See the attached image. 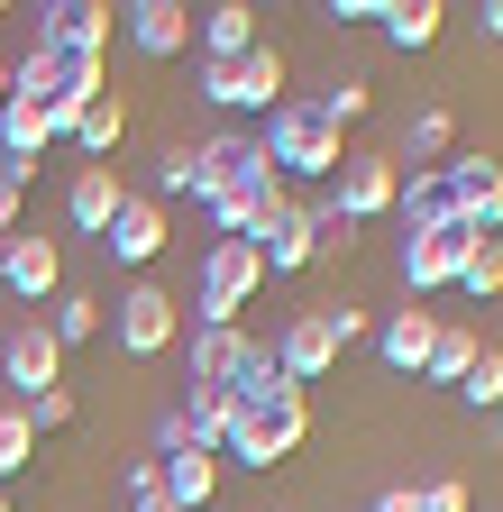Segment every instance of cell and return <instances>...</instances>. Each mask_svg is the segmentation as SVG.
I'll use <instances>...</instances> for the list:
<instances>
[{"mask_svg":"<svg viewBox=\"0 0 503 512\" xmlns=\"http://www.w3.org/2000/svg\"><path fill=\"white\" fill-rule=\"evenodd\" d=\"M257 147H266V165H275L284 183H330V174H339V156H348V138H339V128L311 110L302 92H284V110H266Z\"/></svg>","mask_w":503,"mask_h":512,"instance_id":"cell-1","label":"cell"},{"mask_svg":"<svg viewBox=\"0 0 503 512\" xmlns=\"http://www.w3.org/2000/svg\"><path fill=\"white\" fill-rule=\"evenodd\" d=\"M311 439V394H275V403H229V439H220V458L238 467H284L293 448Z\"/></svg>","mask_w":503,"mask_h":512,"instance_id":"cell-2","label":"cell"},{"mask_svg":"<svg viewBox=\"0 0 503 512\" xmlns=\"http://www.w3.org/2000/svg\"><path fill=\"white\" fill-rule=\"evenodd\" d=\"M266 293V256L247 238H211L202 247V293H193V330H238V311Z\"/></svg>","mask_w":503,"mask_h":512,"instance_id":"cell-3","label":"cell"},{"mask_svg":"<svg viewBox=\"0 0 503 512\" xmlns=\"http://www.w3.org/2000/svg\"><path fill=\"white\" fill-rule=\"evenodd\" d=\"M101 339H110L119 357H165V348L183 339V302H174L156 275H138L129 293H119V311L101 320Z\"/></svg>","mask_w":503,"mask_h":512,"instance_id":"cell-4","label":"cell"},{"mask_svg":"<svg viewBox=\"0 0 503 512\" xmlns=\"http://www.w3.org/2000/svg\"><path fill=\"white\" fill-rule=\"evenodd\" d=\"M394 192H403V165L385 156V147H348L339 156V174H330V202H339V220H394Z\"/></svg>","mask_w":503,"mask_h":512,"instance_id":"cell-5","label":"cell"},{"mask_svg":"<svg viewBox=\"0 0 503 512\" xmlns=\"http://www.w3.org/2000/svg\"><path fill=\"white\" fill-rule=\"evenodd\" d=\"M467 247H476V229H458V220L412 229V238H403V293H412V302H430V293H458Z\"/></svg>","mask_w":503,"mask_h":512,"instance_id":"cell-6","label":"cell"},{"mask_svg":"<svg viewBox=\"0 0 503 512\" xmlns=\"http://www.w3.org/2000/svg\"><path fill=\"white\" fill-rule=\"evenodd\" d=\"M0 384H10V403H37L65 384V348L46 339V320H19L10 339H0Z\"/></svg>","mask_w":503,"mask_h":512,"instance_id":"cell-7","label":"cell"},{"mask_svg":"<svg viewBox=\"0 0 503 512\" xmlns=\"http://www.w3.org/2000/svg\"><path fill=\"white\" fill-rule=\"evenodd\" d=\"M449 202H458V229L476 238H503V156H449Z\"/></svg>","mask_w":503,"mask_h":512,"instance_id":"cell-8","label":"cell"},{"mask_svg":"<svg viewBox=\"0 0 503 512\" xmlns=\"http://www.w3.org/2000/svg\"><path fill=\"white\" fill-rule=\"evenodd\" d=\"M266 348H275L284 384H302V394H311V384H330V375H339V339H330V320H321V311H293V320H284V330H275Z\"/></svg>","mask_w":503,"mask_h":512,"instance_id":"cell-9","label":"cell"},{"mask_svg":"<svg viewBox=\"0 0 503 512\" xmlns=\"http://www.w3.org/2000/svg\"><path fill=\"white\" fill-rule=\"evenodd\" d=\"M0 293H19V302H55L65 293V247L55 238H0Z\"/></svg>","mask_w":503,"mask_h":512,"instance_id":"cell-10","label":"cell"},{"mask_svg":"<svg viewBox=\"0 0 503 512\" xmlns=\"http://www.w3.org/2000/svg\"><path fill=\"white\" fill-rule=\"evenodd\" d=\"M110 256H119V266H129V275H147L156 266V256L174 247V229H165V202H147V192H129V202H119V220H110V238H101Z\"/></svg>","mask_w":503,"mask_h":512,"instance_id":"cell-11","label":"cell"},{"mask_svg":"<svg viewBox=\"0 0 503 512\" xmlns=\"http://www.w3.org/2000/svg\"><path fill=\"white\" fill-rule=\"evenodd\" d=\"M119 202H129L119 165H74V183H65V220H74V238H110Z\"/></svg>","mask_w":503,"mask_h":512,"instance_id":"cell-12","label":"cell"},{"mask_svg":"<svg viewBox=\"0 0 503 512\" xmlns=\"http://www.w3.org/2000/svg\"><path fill=\"white\" fill-rule=\"evenodd\" d=\"M430 339H439V311H385V320H375V357H385L394 375H421L430 366Z\"/></svg>","mask_w":503,"mask_h":512,"instance_id":"cell-13","label":"cell"},{"mask_svg":"<svg viewBox=\"0 0 503 512\" xmlns=\"http://www.w3.org/2000/svg\"><path fill=\"white\" fill-rule=\"evenodd\" d=\"M129 19V46L138 55H193V10H183V0H138V10H119Z\"/></svg>","mask_w":503,"mask_h":512,"instance_id":"cell-14","label":"cell"},{"mask_svg":"<svg viewBox=\"0 0 503 512\" xmlns=\"http://www.w3.org/2000/svg\"><path fill=\"white\" fill-rule=\"evenodd\" d=\"M110 19H119V10H101V0H55V10L37 19V46H65V55H101V46H110Z\"/></svg>","mask_w":503,"mask_h":512,"instance_id":"cell-15","label":"cell"},{"mask_svg":"<svg viewBox=\"0 0 503 512\" xmlns=\"http://www.w3.org/2000/svg\"><path fill=\"white\" fill-rule=\"evenodd\" d=\"M193 46H202V64H238L247 46H257V10H247V0H211V10L193 19Z\"/></svg>","mask_w":503,"mask_h":512,"instance_id":"cell-16","label":"cell"},{"mask_svg":"<svg viewBox=\"0 0 503 512\" xmlns=\"http://www.w3.org/2000/svg\"><path fill=\"white\" fill-rule=\"evenodd\" d=\"M229 74H238V110H284V83H293V64H284V46H247L238 64H229Z\"/></svg>","mask_w":503,"mask_h":512,"instance_id":"cell-17","label":"cell"},{"mask_svg":"<svg viewBox=\"0 0 503 512\" xmlns=\"http://www.w3.org/2000/svg\"><path fill=\"white\" fill-rule=\"evenodd\" d=\"M394 220H403V238H412V229H439V220H458V202H449V174H439V165L403 174V192H394Z\"/></svg>","mask_w":503,"mask_h":512,"instance_id":"cell-18","label":"cell"},{"mask_svg":"<svg viewBox=\"0 0 503 512\" xmlns=\"http://www.w3.org/2000/svg\"><path fill=\"white\" fill-rule=\"evenodd\" d=\"M156 476H165L174 512H211V494H220V458H202V448H183V458H156Z\"/></svg>","mask_w":503,"mask_h":512,"instance_id":"cell-19","label":"cell"},{"mask_svg":"<svg viewBox=\"0 0 503 512\" xmlns=\"http://www.w3.org/2000/svg\"><path fill=\"white\" fill-rule=\"evenodd\" d=\"M247 247L266 256V275H302V266H311V229H302V202H293V211H275V220H266L257 238H247Z\"/></svg>","mask_w":503,"mask_h":512,"instance_id":"cell-20","label":"cell"},{"mask_svg":"<svg viewBox=\"0 0 503 512\" xmlns=\"http://www.w3.org/2000/svg\"><path fill=\"white\" fill-rule=\"evenodd\" d=\"M449 156H458V119L439 110V101H430V110H412V128H403V156H394V165H412V174H421V165H449Z\"/></svg>","mask_w":503,"mask_h":512,"instance_id":"cell-21","label":"cell"},{"mask_svg":"<svg viewBox=\"0 0 503 512\" xmlns=\"http://www.w3.org/2000/svg\"><path fill=\"white\" fill-rule=\"evenodd\" d=\"M101 320H110V302H92V293H74V284H65V293H55V320H46V339L74 357V348H92V339H101Z\"/></svg>","mask_w":503,"mask_h":512,"instance_id":"cell-22","label":"cell"},{"mask_svg":"<svg viewBox=\"0 0 503 512\" xmlns=\"http://www.w3.org/2000/svg\"><path fill=\"white\" fill-rule=\"evenodd\" d=\"M119 138H129V101H110V92H101V101L74 119V147H83V165H110Z\"/></svg>","mask_w":503,"mask_h":512,"instance_id":"cell-23","label":"cell"},{"mask_svg":"<svg viewBox=\"0 0 503 512\" xmlns=\"http://www.w3.org/2000/svg\"><path fill=\"white\" fill-rule=\"evenodd\" d=\"M302 229H311V266H321V256H330V266L357 256V220H339L330 192H311V202H302Z\"/></svg>","mask_w":503,"mask_h":512,"instance_id":"cell-24","label":"cell"},{"mask_svg":"<svg viewBox=\"0 0 503 512\" xmlns=\"http://www.w3.org/2000/svg\"><path fill=\"white\" fill-rule=\"evenodd\" d=\"M46 147H55L46 110H28V101H10V110H0V165H37Z\"/></svg>","mask_w":503,"mask_h":512,"instance_id":"cell-25","label":"cell"},{"mask_svg":"<svg viewBox=\"0 0 503 512\" xmlns=\"http://www.w3.org/2000/svg\"><path fill=\"white\" fill-rule=\"evenodd\" d=\"M238 357H247V330H193V384H211V394H229Z\"/></svg>","mask_w":503,"mask_h":512,"instance_id":"cell-26","label":"cell"},{"mask_svg":"<svg viewBox=\"0 0 503 512\" xmlns=\"http://www.w3.org/2000/svg\"><path fill=\"white\" fill-rule=\"evenodd\" d=\"M476 330H449V320H439V339H430V366H421V384H449V394H458V384H467V366H476Z\"/></svg>","mask_w":503,"mask_h":512,"instance_id":"cell-27","label":"cell"},{"mask_svg":"<svg viewBox=\"0 0 503 512\" xmlns=\"http://www.w3.org/2000/svg\"><path fill=\"white\" fill-rule=\"evenodd\" d=\"M174 412H183V430H193V448H202V458H220V439H229V394L193 384V394H183Z\"/></svg>","mask_w":503,"mask_h":512,"instance_id":"cell-28","label":"cell"},{"mask_svg":"<svg viewBox=\"0 0 503 512\" xmlns=\"http://www.w3.org/2000/svg\"><path fill=\"white\" fill-rule=\"evenodd\" d=\"M439 28H449V10H439V0H394V10H385V37H394L403 55L439 46Z\"/></svg>","mask_w":503,"mask_h":512,"instance_id":"cell-29","label":"cell"},{"mask_svg":"<svg viewBox=\"0 0 503 512\" xmlns=\"http://www.w3.org/2000/svg\"><path fill=\"white\" fill-rule=\"evenodd\" d=\"M28 467H37V430H28L19 403H0V494H10V476H28Z\"/></svg>","mask_w":503,"mask_h":512,"instance_id":"cell-30","label":"cell"},{"mask_svg":"<svg viewBox=\"0 0 503 512\" xmlns=\"http://www.w3.org/2000/svg\"><path fill=\"white\" fill-rule=\"evenodd\" d=\"M458 293H467V302H503V238H476V247H467Z\"/></svg>","mask_w":503,"mask_h":512,"instance_id":"cell-31","label":"cell"},{"mask_svg":"<svg viewBox=\"0 0 503 512\" xmlns=\"http://www.w3.org/2000/svg\"><path fill=\"white\" fill-rule=\"evenodd\" d=\"M311 110H321V119L339 128V138H348V128L375 110V83H366V74H348V83H330V92H311Z\"/></svg>","mask_w":503,"mask_h":512,"instance_id":"cell-32","label":"cell"},{"mask_svg":"<svg viewBox=\"0 0 503 512\" xmlns=\"http://www.w3.org/2000/svg\"><path fill=\"white\" fill-rule=\"evenodd\" d=\"M458 403H467V412H503V348H476V366H467V384H458Z\"/></svg>","mask_w":503,"mask_h":512,"instance_id":"cell-33","label":"cell"},{"mask_svg":"<svg viewBox=\"0 0 503 512\" xmlns=\"http://www.w3.org/2000/svg\"><path fill=\"white\" fill-rule=\"evenodd\" d=\"M174 192H193V138H174L156 156V183H147V202H174Z\"/></svg>","mask_w":503,"mask_h":512,"instance_id":"cell-34","label":"cell"},{"mask_svg":"<svg viewBox=\"0 0 503 512\" xmlns=\"http://www.w3.org/2000/svg\"><path fill=\"white\" fill-rule=\"evenodd\" d=\"M129 512H174V494H165L156 458H129Z\"/></svg>","mask_w":503,"mask_h":512,"instance_id":"cell-35","label":"cell"},{"mask_svg":"<svg viewBox=\"0 0 503 512\" xmlns=\"http://www.w3.org/2000/svg\"><path fill=\"white\" fill-rule=\"evenodd\" d=\"M421 512H476L467 476H421Z\"/></svg>","mask_w":503,"mask_h":512,"instance_id":"cell-36","label":"cell"},{"mask_svg":"<svg viewBox=\"0 0 503 512\" xmlns=\"http://www.w3.org/2000/svg\"><path fill=\"white\" fill-rule=\"evenodd\" d=\"M321 320H330V339H339V348H357V339H375V311H357V302H330Z\"/></svg>","mask_w":503,"mask_h":512,"instance_id":"cell-37","label":"cell"},{"mask_svg":"<svg viewBox=\"0 0 503 512\" xmlns=\"http://www.w3.org/2000/svg\"><path fill=\"white\" fill-rule=\"evenodd\" d=\"M385 10H394V0H330L339 28H385Z\"/></svg>","mask_w":503,"mask_h":512,"instance_id":"cell-38","label":"cell"},{"mask_svg":"<svg viewBox=\"0 0 503 512\" xmlns=\"http://www.w3.org/2000/svg\"><path fill=\"white\" fill-rule=\"evenodd\" d=\"M202 101L211 110H238V74H229V64H202Z\"/></svg>","mask_w":503,"mask_h":512,"instance_id":"cell-39","label":"cell"},{"mask_svg":"<svg viewBox=\"0 0 503 512\" xmlns=\"http://www.w3.org/2000/svg\"><path fill=\"white\" fill-rule=\"evenodd\" d=\"M193 448V430H183V412H156V458H183Z\"/></svg>","mask_w":503,"mask_h":512,"instance_id":"cell-40","label":"cell"},{"mask_svg":"<svg viewBox=\"0 0 503 512\" xmlns=\"http://www.w3.org/2000/svg\"><path fill=\"white\" fill-rule=\"evenodd\" d=\"M19 202H28V183L0 174V238H19Z\"/></svg>","mask_w":503,"mask_h":512,"instance_id":"cell-41","label":"cell"},{"mask_svg":"<svg viewBox=\"0 0 503 512\" xmlns=\"http://www.w3.org/2000/svg\"><path fill=\"white\" fill-rule=\"evenodd\" d=\"M366 512H421V485H385V494H375Z\"/></svg>","mask_w":503,"mask_h":512,"instance_id":"cell-42","label":"cell"},{"mask_svg":"<svg viewBox=\"0 0 503 512\" xmlns=\"http://www.w3.org/2000/svg\"><path fill=\"white\" fill-rule=\"evenodd\" d=\"M476 37H485V46H503V0H485V10H476Z\"/></svg>","mask_w":503,"mask_h":512,"instance_id":"cell-43","label":"cell"},{"mask_svg":"<svg viewBox=\"0 0 503 512\" xmlns=\"http://www.w3.org/2000/svg\"><path fill=\"white\" fill-rule=\"evenodd\" d=\"M0 110H10V64H0Z\"/></svg>","mask_w":503,"mask_h":512,"instance_id":"cell-44","label":"cell"},{"mask_svg":"<svg viewBox=\"0 0 503 512\" xmlns=\"http://www.w3.org/2000/svg\"><path fill=\"white\" fill-rule=\"evenodd\" d=\"M494 448H503V412H494Z\"/></svg>","mask_w":503,"mask_h":512,"instance_id":"cell-45","label":"cell"},{"mask_svg":"<svg viewBox=\"0 0 503 512\" xmlns=\"http://www.w3.org/2000/svg\"><path fill=\"white\" fill-rule=\"evenodd\" d=\"M0 512H10V494H0Z\"/></svg>","mask_w":503,"mask_h":512,"instance_id":"cell-46","label":"cell"}]
</instances>
